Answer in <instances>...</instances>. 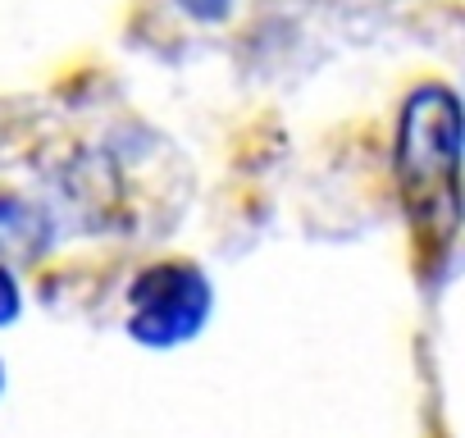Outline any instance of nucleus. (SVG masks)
<instances>
[{
  "mask_svg": "<svg viewBox=\"0 0 465 438\" xmlns=\"http://www.w3.org/2000/svg\"><path fill=\"white\" fill-rule=\"evenodd\" d=\"M397 183L420 256L442 261L460 229V101L451 87H415L397 124Z\"/></svg>",
  "mask_w": 465,
  "mask_h": 438,
  "instance_id": "1",
  "label": "nucleus"
},
{
  "mask_svg": "<svg viewBox=\"0 0 465 438\" xmlns=\"http://www.w3.org/2000/svg\"><path fill=\"white\" fill-rule=\"evenodd\" d=\"M128 329L146 347H173L187 343L210 320V279L192 261H160L133 279L128 293Z\"/></svg>",
  "mask_w": 465,
  "mask_h": 438,
  "instance_id": "2",
  "label": "nucleus"
},
{
  "mask_svg": "<svg viewBox=\"0 0 465 438\" xmlns=\"http://www.w3.org/2000/svg\"><path fill=\"white\" fill-rule=\"evenodd\" d=\"M46 247V219L19 196H0V256H37Z\"/></svg>",
  "mask_w": 465,
  "mask_h": 438,
  "instance_id": "3",
  "label": "nucleus"
},
{
  "mask_svg": "<svg viewBox=\"0 0 465 438\" xmlns=\"http://www.w3.org/2000/svg\"><path fill=\"white\" fill-rule=\"evenodd\" d=\"M19 311H24V297H19V284H15V274L0 265V329L5 324H15L19 320Z\"/></svg>",
  "mask_w": 465,
  "mask_h": 438,
  "instance_id": "4",
  "label": "nucleus"
},
{
  "mask_svg": "<svg viewBox=\"0 0 465 438\" xmlns=\"http://www.w3.org/2000/svg\"><path fill=\"white\" fill-rule=\"evenodd\" d=\"M178 5H183L192 19H201V24H214V19H223V15L232 10V0H178Z\"/></svg>",
  "mask_w": 465,
  "mask_h": 438,
  "instance_id": "5",
  "label": "nucleus"
},
{
  "mask_svg": "<svg viewBox=\"0 0 465 438\" xmlns=\"http://www.w3.org/2000/svg\"><path fill=\"white\" fill-rule=\"evenodd\" d=\"M0 383H5V370H0Z\"/></svg>",
  "mask_w": 465,
  "mask_h": 438,
  "instance_id": "6",
  "label": "nucleus"
}]
</instances>
